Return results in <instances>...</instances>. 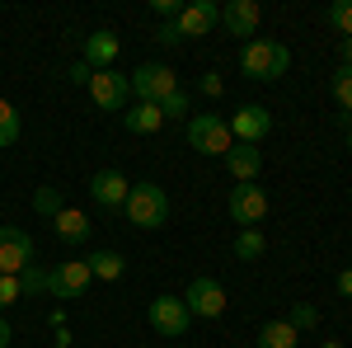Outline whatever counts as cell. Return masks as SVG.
Segmentation results:
<instances>
[{
  "label": "cell",
  "instance_id": "obj_1",
  "mask_svg": "<svg viewBox=\"0 0 352 348\" xmlns=\"http://www.w3.org/2000/svg\"><path fill=\"white\" fill-rule=\"evenodd\" d=\"M287 66H292V52L277 38H249L244 52H240V71L249 81H282Z\"/></svg>",
  "mask_w": 352,
  "mask_h": 348
},
{
  "label": "cell",
  "instance_id": "obj_2",
  "mask_svg": "<svg viewBox=\"0 0 352 348\" xmlns=\"http://www.w3.org/2000/svg\"><path fill=\"white\" fill-rule=\"evenodd\" d=\"M122 212H127V226H136V231H160L164 221H169V198H164L160 184L141 179V184H132Z\"/></svg>",
  "mask_w": 352,
  "mask_h": 348
},
{
  "label": "cell",
  "instance_id": "obj_3",
  "mask_svg": "<svg viewBox=\"0 0 352 348\" xmlns=\"http://www.w3.org/2000/svg\"><path fill=\"white\" fill-rule=\"evenodd\" d=\"M127 85H132V94H141V104H164L169 94H179V76L164 61H141L127 76Z\"/></svg>",
  "mask_w": 352,
  "mask_h": 348
},
{
  "label": "cell",
  "instance_id": "obj_4",
  "mask_svg": "<svg viewBox=\"0 0 352 348\" xmlns=\"http://www.w3.org/2000/svg\"><path fill=\"white\" fill-rule=\"evenodd\" d=\"M188 146L202 151V156H226L235 146V136L226 127V118H217V113H192L188 118Z\"/></svg>",
  "mask_w": 352,
  "mask_h": 348
},
{
  "label": "cell",
  "instance_id": "obj_5",
  "mask_svg": "<svg viewBox=\"0 0 352 348\" xmlns=\"http://www.w3.org/2000/svg\"><path fill=\"white\" fill-rule=\"evenodd\" d=\"M226 212H230V221L235 226H258L263 216H268V193L258 184H235L230 188V203H226Z\"/></svg>",
  "mask_w": 352,
  "mask_h": 348
},
{
  "label": "cell",
  "instance_id": "obj_6",
  "mask_svg": "<svg viewBox=\"0 0 352 348\" xmlns=\"http://www.w3.org/2000/svg\"><path fill=\"white\" fill-rule=\"evenodd\" d=\"M184 306H188V316H197V320H221L226 316V287H221L217 278H192Z\"/></svg>",
  "mask_w": 352,
  "mask_h": 348
},
{
  "label": "cell",
  "instance_id": "obj_7",
  "mask_svg": "<svg viewBox=\"0 0 352 348\" xmlns=\"http://www.w3.org/2000/svg\"><path fill=\"white\" fill-rule=\"evenodd\" d=\"M89 283H94V273H89L85 259H66V264L47 268V292H52L56 301H76Z\"/></svg>",
  "mask_w": 352,
  "mask_h": 348
},
{
  "label": "cell",
  "instance_id": "obj_8",
  "mask_svg": "<svg viewBox=\"0 0 352 348\" xmlns=\"http://www.w3.org/2000/svg\"><path fill=\"white\" fill-rule=\"evenodd\" d=\"M226 127H230V136H235V141L258 146V141L272 132V113L263 104H240L235 113H230V123H226Z\"/></svg>",
  "mask_w": 352,
  "mask_h": 348
},
{
  "label": "cell",
  "instance_id": "obj_9",
  "mask_svg": "<svg viewBox=\"0 0 352 348\" xmlns=\"http://www.w3.org/2000/svg\"><path fill=\"white\" fill-rule=\"evenodd\" d=\"M28 264H33V236L19 226H0V273L19 278Z\"/></svg>",
  "mask_w": 352,
  "mask_h": 348
},
{
  "label": "cell",
  "instance_id": "obj_10",
  "mask_svg": "<svg viewBox=\"0 0 352 348\" xmlns=\"http://www.w3.org/2000/svg\"><path fill=\"white\" fill-rule=\"evenodd\" d=\"M127 94H132V85H127V76H118L113 66L89 76V99H94V108H104V113H122Z\"/></svg>",
  "mask_w": 352,
  "mask_h": 348
},
{
  "label": "cell",
  "instance_id": "obj_11",
  "mask_svg": "<svg viewBox=\"0 0 352 348\" xmlns=\"http://www.w3.org/2000/svg\"><path fill=\"white\" fill-rule=\"evenodd\" d=\"M188 306H184V296H155L151 301V329H160L164 339H179V334H188Z\"/></svg>",
  "mask_w": 352,
  "mask_h": 348
},
{
  "label": "cell",
  "instance_id": "obj_12",
  "mask_svg": "<svg viewBox=\"0 0 352 348\" xmlns=\"http://www.w3.org/2000/svg\"><path fill=\"white\" fill-rule=\"evenodd\" d=\"M221 24L230 38H254L263 28V5L258 0H226L221 5Z\"/></svg>",
  "mask_w": 352,
  "mask_h": 348
},
{
  "label": "cell",
  "instance_id": "obj_13",
  "mask_svg": "<svg viewBox=\"0 0 352 348\" xmlns=\"http://www.w3.org/2000/svg\"><path fill=\"white\" fill-rule=\"evenodd\" d=\"M127 193H132V184L122 179V170H99V174L89 179V198H94L104 212H122V207H127Z\"/></svg>",
  "mask_w": 352,
  "mask_h": 348
},
{
  "label": "cell",
  "instance_id": "obj_14",
  "mask_svg": "<svg viewBox=\"0 0 352 348\" xmlns=\"http://www.w3.org/2000/svg\"><path fill=\"white\" fill-rule=\"evenodd\" d=\"M174 24H179L184 38H207V33L221 24V5H217V0H192V5L179 10V19H174Z\"/></svg>",
  "mask_w": 352,
  "mask_h": 348
},
{
  "label": "cell",
  "instance_id": "obj_15",
  "mask_svg": "<svg viewBox=\"0 0 352 348\" xmlns=\"http://www.w3.org/2000/svg\"><path fill=\"white\" fill-rule=\"evenodd\" d=\"M118 52H122V38H118L113 28H94V33L85 38L80 61L89 66V71H109L113 61H118Z\"/></svg>",
  "mask_w": 352,
  "mask_h": 348
},
{
  "label": "cell",
  "instance_id": "obj_16",
  "mask_svg": "<svg viewBox=\"0 0 352 348\" xmlns=\"http://www.w3.org/2000/svg\"><path fill=\"white\" fill-rule=\"evenodd\" d=\"M226 170L235 174V184H258V170H263V151H258V146H244V141H235V146L226 151Z\"/></svg>",
  "mask_w": 352,
  "mask_h": 348
},
{
  "label": "cell",
  "instance_id": "obj_17",
  "mask_svg": "<svg viewBox=\"0 0 352 348\" xmlns=\"http://www.w3.org/2000/svg\"><path fill=\"white\" fill-rule=\"evenodd\" d=\"M52 226H56V240H66V245H85L89 240V216L80 212V207H61V212L52 216Z\"/></svg>",
  "mask_w": 352,
  "mask_h": 348
},
{
  "label": "cell",
  "instance_id": "obj_18",
  "mask_svg": "<svg viewBox=\"0 0 352 348\" xmlns=\"http://www.w3.org/2000/svg\"><path fill=\"white\" fill-rule=\"evenodd\" d=\"M122 127H127V132H136V136L160 132V127H164L160 104H136V108H127V113H122Z\"/></svg>",
  "mask_w": 352,
  "mask_h": 348
},
{
  "label": "cell",
  "instance_id": "obj_19",
  "mask_svg": "<svg viewBox=\"0 0 352 348\" xmlns=\"http://www.w3.org/2000/svg\"><path fill=\"white\" fill-rule=\"evenodd\" d=\"M85 264H89V273H94V278H104V283H118V278L127 273V259H122L118 249H99V254H89Z\"/></svg>",
  "mask_w": 352,
  "mask_h": 348
},
{
  "label": "cell",
  "instance_id": "obj_20",
  "mask_svg": "<svg viewBox=\"0 0 352 348\" xmlns=\"http://www.w3.org/2000/svg\"><path fill=\"white\" fill-rule=\"evenodd\" d=\"M258 348H300V329H292L287 320H268L258 329Z\"/></svg>",
  "mask_w": 352,
  "mask_h": 348
},
{
  "label": "cell",
  "instance_id": "obj_21",
  "mask_svg": "<svg viewBox=\"0 0 352 348\" xmlns=\"http://www.w3.org/2000/svg\"><path fill=\"white\" fill-rule=\"evenodd\" d=\"M263 249H268V240H263V231H258V226H244L240 236H235V259H244V264L263 259Z\"/></svg>",
  "mask_w": 352,
  "mask_h": 348
},
{
  "label": "cell",
  "instance_id": "obj_22",
  "mask_svg": "<svg viewBox=\"0 0 352 348\" xmlns=\"http://www.w3.org/2000/svg\"><path fill=\"white\" fill-rule=\"evenodd\" d=\"M61 207H66V198H61V188H52V184L33 188V212H38V216H56Z\"/></svg>",
  "mask_w": 352,
  "mask_h": 348
},
{
  "label": "cell",
  "instance_id": "obj_23",
  "mask_svg": "<svg viewBox=\"0 0 352 348\" xmlns=\"http://www.w3.org/2000/svg\"><path fill=\"white\" fill-rule=\"evenodd\" d=\"M14 141H19V108L10 99H0V151L14 146Z\"/></svg>",
  "mask_w": 352,
  "mask_h": 348
},
{
  "label": "cell",
  "instance_id": "obj_24",
  "mask_svg": "<svg viewBox=\"0 0 352 348\" xmlns=\"http://www.w3.org/2000/svg\"><path fill=\"white\" fill-rule=\"evenodd\" d=\"M329 90H333V99H338V108H343V118H352V66H338Z\"/></svg>",
  "mask_w": 352,
  "mask_h": 348
},
{
  "label": "cell",
  "instance_id": "obj_25",
  "mask_svg": "<svg viewBox=\"0 0 352 348\" xmlns=\"http://www.w3.org/2000/svg\"><path fill=\"white\" fill-rule=\"evenodd\" d=\"M324 19L338 28V33H348V38H352V0H333V5L324 10Z\"/></svg>",
  "mask_w": 352,
  "mask_h": 348
},
{
  "label": "cell",
  "instance_id": "obj_26",
  "mask_svg": "<svg viewBox=\"0 0 352 348\" xmlns=\"http://www.w3.org/2000/svg\"><path fill=\"white\" fill-rule=\"evenodd\" d=\"M287 325H292V329H315V325H320V311H315L310 301H296L292 316H287Z\"/></svg>",
  "mask_w": 352,
  "mask_h": 348
},
{
  "label": "cell",
  "instance_id": "obj_27",
  "mask_svg": "<svg viewBox=\"0 0 352 348\" xmlns=\"http://www.w3.org/2000/svg\"><path fill=\"white\" fill-rule=\"evenodd\" d=\"M19 287H24V296H28V292H33V296H38V292H47V268L28 264L24 273H19Z\"/></svg>",
  "mask_w": 352,
  "mask_h": 348
},
{
  "label": "cell",
  "instance_id": "obj_28",
  "mask_svg": "<svg viewBox=\"0 0 352 348\" xmlns=\"http://www.w3.org/2000/svg\"><path fill=\"white\" fill-rule=\"evenodd\" d=\"M24 296V287H19V278H10V273H0V311H10L14 301Z\"/></svg>",
  "mask_w": 352,
  "mask_h": 348
},
{
  "label": "cell",
  "instance_id": "obj_29",
  "mask_svg": "<svg viewBox=\"0 0 352 348\" xmlns=\"http://www.w3.org/2000/svg\"><path fill=\"white\" fill-rule=\"evenodd\" d=\"M160 113H164V123H169V118H184V123H188V94H184V90L169 94V99L160 104Z\"/></svg>",
  "mask_w": 352,
  "mask_h": 348
},
{
  "label": "cell",
  "instance_id": "obj_30",
  "mask_svg": "<svg viewBox=\"0 0 352 348\" xmlns=\"http://www.w3.org/2000/svg\"><path fill=\"white\" fill-rule=\"evenodd\" d=\"M155 43H160V48H179V43H184V33H179V24H174V19H164V24L155 28Z\"/></svg>",
  "mask_w": 352,
  "mask_h": 348
},
{
  "label": "cell",
  "instance_id": "obj_31",
  "mask_svg": "<svg viewBox=\"0 0 352 348\" xmlns=\"http://www.w3.org/2000/svg\"><path fill=\"white\" fill-rule=\"evenodd\" d=\"M151 10H155L160 19H179V10H184V5H179V0H151Z\"/></svg>",
  "mask_w": 352,
  "mask_h": 348
},
{
  "label": "cell",
  "instance_id": "obj_32",
  "mask_svg": "<svg viewBox=\"0 0 352 348\" xmlns=\"http://www.w3.org/2000/svg\"><path fill=\"white\" fill-rule=\"evenodd\" d=\"M202 94H212V99L221 94V76H217V71H207V76H202Z\"/></svg>",
  "mask_w": 352,
  "mask_h": 348
},
{
  "label": "cell",
  "instance_id": "obj_33",
  "mask_svg": "<svg viewBox=\"0 0 352 348\" xmlns=\"http://www.w3.org/2000/svg\"><path fill=\"white\" fill-rule=\"evenodd\" d=\"M89 76H94V71H89L85 61H76V66H71V81H76V85H89Z\"/></svg>",
  "mask_w": 352,
  "mask_h": 348
},
{
  "label": "cell",
  "instance_id": "obj_34",
  "mask_svg": "<svg viewBox=\"0 0 352 348\" xmlns=\"http://www.w3.org/2000/svg\"><path fill=\"white\" fill-rule=\"evenodd\" d=\"M338 296H348V301H352V268L338 273Z\"/></svg>",
  "mask_w": 352,
  "mask_h": 348
},
{
  "label": "cell",
  "instance_id": "obj_35",
  "mask_svg": "<svg viewBox=\"0 0 352 348\" xmlns=\"http://www.w3.org/2000/svg\"><path fill=\"white\" fill-rule=\"evenodd\" d=\"M338 66H352V38H343V48H338Z\"/></svg>",
  "mask_w": 352,
  "mask_h": 348
},
{
  "label": "cell",
  "instance_id": "obj_36",
  "mask_svg": "<svg viewBox=\"0 0 352 348\" xmlns=\"http://www.w3.org/2000/svg\"><path fill=\"white\" fill-rule=\"evenodd\" d=\"M10 339H14V334H10V325L0 320V348H10Z\"/></svg>",
  "mask_w": 352,
  "mask_h": 348
},
{
  "label": "cell",
  "instance_id": "obj_37",
  "mask_svg": "<svg viewBox=\"0 0 352 348\" xmlns=\"http://www.w3.org/2000/svg\"><path fill=\"white\" fill-rule=\"evenodd\" d=\"M343 136H348V151H352V118H343Z\"/></svg>",
  "mask_w": 352,
  "mask_h": 348
},
{
  "label": "cell",
  "instance_id": "obj_38",
  "mask_svg": "<svg viewBox=\"0 0 352 348\" xmlns=\"http://www.w3.org/2000/svg\"><path fill=\"white\" fill-rule=\"evenodd\" d=\"M320 348H343V344H338V339H324V344H320Z\"/></svg>",
  "mask_w": 352,
  "mask_h": 348
}]
</instances>
